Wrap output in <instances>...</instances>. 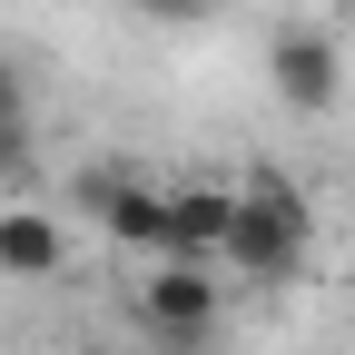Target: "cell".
<instances>
[{
	"label": "cell",
	"mask_w": 355,
	"mask_h": 355,
	"mask_svg": "<svg viewBox=\"0 0 355 355\" xmlns=\"http://www.w3.org/2000/svg\"><path fill=\"white\" fill-rule=\"evenodd\" d=\"M266 89H277V109L326 119V109L345 99V50H336V30H326V20H286L277 40H266Z\"/></svg>",
	"instance_id": "cell-3"
},
{
	"label": "cell",
	"mask_w": 355,
	"mask_h": 355,
	"mask_svg": "<svg viewBox=\"0 0 355 355\" xmlns=\"http://www.w3.org/2000/svg\"><path fill=\"white\" fill-rule=\"evenodd\" d=\"M50 355H89V345H50Z\"/></svg>",
	"instance_id": "cell-9"
},
{
	"label": "cell",
	"mask_w": 355,
	"mask_h": 355,
	"mask_svg": "<svg viewBox=\"0 0 355 355\" xmlns=\"http://www.w3.org/2000/svg\"><path fill=\"white\" fill-rule=\"evenodd\" d=\"M10 109H30V79H20V60H0V119Z\"/></svg>",
	"instance_id": "cell-8"
},
{
	"label": "cell",
	"mask_w": 355,
	"mask_h": 355,
	"mask_svg": "<svg viewBox=\"0 0 355 355\" xmlns=\"http://www.w3.org/2000/svg\"><path fill=\"white\" fill-rule=\"evenodd\" d=\"M30 168H40V119L10 109V119H0V178H30Z\"/></svg>",
	"instance_id": "cell-7"
},
{
	"label": "cell",
	"mask_w": 355,
	"mask_h": 355,
	"mask_svg": "<svg viewBox=\"0 0 355 355\" xmlns=\"http://www.w3.org/2000/svg\"><path fill=\"white\" fill-rule=\"evenodd\" d=\"M0 277H20V286H50V277H69V227L50 207H0Z\"/></svg>",
	"instance_id": "cell-5"
},
{
	"label": "cell",
	"mask_w": 355,
	"mask_h": 355,
	"mask_svg": "<svg viewBox=\"0 0 355 355\" xmlns=\"http://www.w3.org/2000/svg\"><path fill=\"white\" fill-rule=\"evenodd\" d=\"M227 217H237V188H227V178H178V188H168V257L217 266Z\"/></svg>",
	"instance_id": "cell-4"
},
{
	"label": "cell",
	"mask_w": 355,
	"mask_h": 355,
	"mask_svg": "<svg viewBox=\"0 0 355 355\" xmlns=\"http://www.w3.org/2000/svg\"><path fill=\"white\" fill-rule=\"evenodd\" d=\"M139 30H207L217 20V0H119Z\"/></svg>",
	"instance_id": "cell-6"
},
{
	"label": "cell",
	"mask_w": 355,
	"mask_h": 355,
	"mask_svg": "<svg viewBox=\"0 0 355 355\" xmlns=\"http://www.w3.org/2000/svg\"><path fill=\"white\" fill-rule=\"evenodd\" d=\"M139 326L158 355H207L217 345V266H188V257H158L139 277Z\"/></svg>",
	"instance_id": "cell-2"
},
{
	"label": "cell",
	"mask_w": 355,
	"mask_h": 355,
	"mask_svg": "<svg viewBox=\"0 0 355 355\" xmlns=\"http://www.w3.org/2000/svg\"><path fill=\"white\" fill-rule=\"evenodd\" d=\"M227 266H247L257 286H286L306 277V257H316V207H306V188L286 168H247L237 188V217H227V247H217Z\"/></svg>",
	"instance_id": "cell-1"
}]
</instances>
